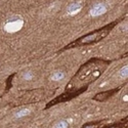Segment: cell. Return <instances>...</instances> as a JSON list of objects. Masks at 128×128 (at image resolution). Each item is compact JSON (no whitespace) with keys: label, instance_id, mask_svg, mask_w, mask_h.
<instances>
[{"label":"cell","instance_id":"6da1fadb","mask_svg":"<svg viewBox=\"0 0 128 128\" xmlns=\"http://www.w3.org/2000/svg\"><path fill=\"white\" fill-rule=\"evenodd\" d=\"M23 26H24L23 18L21 17H18V15H14V17H12L5 22L3 29L7 33H15L18 31H20L23 28Z\"/></svg>","mask_w":128,"mask_h":128},{"label":"cell","instance_id":"7a4b0ae2","mask_svg":"<svg viewBox=\"0 0 128 128\" xmlns=\"http://www.w3.org/2000/svg\"><path fill=\"white\" fill-rule=\"evenodd\" d=\"M108 33V31H99V32H96L95 34H92L90 36H87V37H83L82 39L79 41V43L81 44H84V43H91V42H94V41H98L100 38H103L104 36H106Z\"/></svg>","mask_w":128,"mask_h":128},{"label":"cell","instance_id":"3957f363","mask_svg":"<svg viewBox=\"0 0 128 128\" xmlns=\"http://www.w3.org/2000/svg\"><path fill=\"white\" fill-rule=\"evenodd\" d=\"M107 11V7L104 4H96L90 9V14L92 17H98L102 15Z\"/></svg>","mask_w":128,"mask_h":128},{"label":"cell","instance_id":"277c9868","mask_svg":"<svg viewBox=\"0 0 128 128\" xmlns=\"http://www.w3.org/2000/svg\"><path fill=\"white\" fill-rule=\"evenodd\" d=\"M81 9H82V5H81L80 3H78V2H75V3H71V4L68 6L67 11H68V13L70 15H74L76 13L80 12Z\"/></svg>","mask_w":128,"mask_h":128},{"label":"cell","instance_id":"5b68a950","mask_svg":"<svg viewBox=\"0 0 128 128\" xmlns=\"http://www.w3.org/2000/svg\"><path fill=\"white\" fill-rule=\"evenodd\" d=\"M64 77H65V73L64 72H61V71H56V72H54L53 74L51 75V80L53 81H60L61 79H64Z\"/></svg>","mask_w":128,"mask_h":128},{"label":"cell","instance_id":"8992f818","mask_svg":"<svg viewBox=\"0 0 128 128\" xmlns=\"http://www.w3.org/2000/svg\"><path fill=\"white\" fill-rule=\"evenodd\" d=\"M68 127H69V123L66 120H61V121L54 124L52 128H68Z\"/></svg>","mask_w":128,"mask_h":128},{"label":"cell","instance_id":"52a82bcc","mask_svg":"<svg viewBox=\"0 0 128 128\" xmlns=\"http://www.w3.org/2000/svg\"><path fill=\"white\" fill-rule=\"evenodd\" d=\"M30 114V110H28V109H24V110H21L15 113L14 117L15 118H22V117H25V116L29 115Z\"/></svg>","mask_w":128,"mask_h":128},{"label":"cell","instance_id":"ba28073f","mask_svg":"<svg viewBox=\"0 0 128 128\" xmlns=\"http://www.w3.org/2000/svg\"><path fill=\"white\" fill-rule=\"evenodd\" d=\"M127 70H128V68H127V66H125V67H123L121 70L119 71V76L121 77V78H127Z\"/></svg>","mask_w":128,"mask_h":128},{"label":"cell","instance_id":"9c48e42d","mask_svg":"<svg viewBox=\"0 0 128 128\" xmlns=\"http://www.w3.org/2000/svg\"><path fill=\"white\" fill-rule=\"evenodd\" d=\"M24 78H25V79H27V80H29V79L32 78V75H31L30 73H29V74L27 73V74H25V75H24Z\"/></svg>","mask_w":128,"mask_h":128}]
</instances>
